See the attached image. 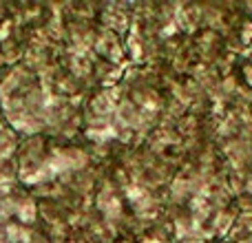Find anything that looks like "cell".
Returning a JSON list of instances; mask_svg holds the SVG:
<instances>
[]
</instances>
